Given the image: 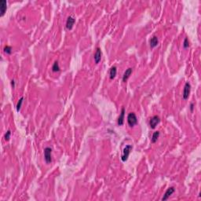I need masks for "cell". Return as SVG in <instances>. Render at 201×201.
<instances>
[{
    "instance_id": "cell-11",
    "label": "cell",
    "mask_w": 201,
    "mask_h": 201,
    "mask_svg": "<svg viewBox=\"0 0 201 201\" xmlns=\"http://www.w3.org/2000/svg\"><path fill=\"white\" fill-rule=\"evenodd\" d=\"M124 114H125V109L124 108H122V111H121V113H120V116L118 119V125L119 126H123V123H124Z\"/></svg>"
},
{
    "instance_id": "cell-12",
    "label": "cell",
    "mask_w": 201,
    "mask_h": 201,
    "mask_svg": "<svg viewBox=\"0 0 201 201\" xmlns=\"http://www.w3.org/2000/svg\"><path fill=\"white\" fill-rule=\"evenodd\" d=\"M149 43H150V46H151V48H154V47H156V46L158 45V43H159L158 38H157L156 36H153V37L150 39Z\"/></svg>"
},
{
    "instance_id": "cell-13",
    "label": "cell",
    "mask_w": 201,
    "mask_h": 201,
    "mask_svg": "<svg viewBox=\"0 0 201 201\" xmlns=\"http://www.w3.org/2000/svg\"><path fill=\"white\" fill-rule=\"evenodd\" d=\"M116 73H117V68L116 66H113L110 69V72H109V75H110V79H113L116 75Z\"/></svg>"
},
{
    "instance_id": "cell-17",
    "label": "cell",
    "mask_w": 201,
    "mask_h": 201,
    "mask_svg": "<svg viewBox=\"0 0 201 201\" xmlns=\"http://www.w3.org/2000/svg\"><path fill=\"white\" fill-rule=\"evenodd\" d=\"M4 52L6 53V54H11V53H12V48H11V46H6L5 47H4Z\"/></svg>"
},
{
    "instance_id": "cell-4",
    "label": "cell",
    "mask_w": 201,
    "mask_h": 201,
    "mask_svg": "<svg viewBox=\"0 0 201 201\" xmlns=\"http://www.w3.org/2000/svg\"><path fill=\"white\" fill-rule=\"evenodd\" d=\"M190 92H191V85H190L189 82H186L185 84L184 90H183V93H182V97H183L184 100H187L188 98Z\"/></svg>"
},
{
    "instance_id": "cell-8",
    "label": "cell",
    "mask_w": 201,
    "mask_h": 201,
    "mask_svg": "<svg viewBox=\"0 0 201 201\" xmlns=\"http://www.w3.org/2000/svg\"><path fill=\"white\" fill-rule=\"evenodd\" d=\"M75 20L72 17H68L66 21V28L68 30H72L73 28V25L75 24Z\"/></svg>"
},
{
    "instance_id": "cell-6",
    "label": "cell",
    "mask_w": 201,
    "mask_h": 201,
    "mask_svg": "<svg viewBox=\"0 0 201 201\" xmlns=\"http://www.w3.org/2000/svg\"><path fill=\"white\" fill-rule=\"evenodd\" d=\"M7 10V2L6 0H0V16L3 17Z\"/></svg>"
},
{
    "instance_id": "cell-18",
    "label": "cell",
    "mask_w": 201,
    "mask_h": 201,
    "mask_svg": "<svg viewBox=\"0 0 201 201\" xmlns=\"http://www.w3.org/2000/svg\"><path fill=\"white\" fill-rule=\"evenodd\" d=\"M10 137H11V131L9 130V131H7V133L5 134V135H4V139L8 141L10 139Z\"/></svg>"
},
{
    "instance_id": "cell-10",
    "label": "cell",
    "mask_w": 201,
    "mask_h": 201,
    "mask_svg": "<svg viewBox=\"0 0 201 201\" xmlns=\"http://www.w3.org/2000/svg\"><path fill=\"white\" fill-rule=\"evenodd\" d=\"M133 72V69L131 68H129L126 70V72H124L123 75V82H127V80L129 79V77L131 76V73Z\"/></svg>"
},
{
    "instance_id": "cell-7",
    "label": "cell",
    "mask_w": 201,
    "mask_h": 201,
    "mask_svg": "<svg viewBox=\"0 0 201 201\" xmlns=\"http://www.w3.org/2000/svg\"><path fill=\"white\" fill-rule=\"evenodd\" d=\"M174 191H175V189H174V187H170L169 188H167V191H166V192H165V194L163 195V197L162 198V200H163V201L167 200V199L174 192Z\"/></svg>"
},
{
    "instance_id": "cell-21",
    "label": "cell",
    "mask_w": 201,
    "mask_h": 201,
    "mask_svg": "<svg viewBox=\"0 0 201 201\" xmlns=\"http://www.w3.org/2000/svg\"><path fill=\"white\" fill-rule=\"evenodd\" d=\"M193 108H194V105H193V104L192 103V104L190 105V110H191V112L193 111Z\"/></svg>"
},
{
    "instance_id": "cell-14",
    "label": "cell",
    "mask_w": 201,
    "mask_h": 201,
    "mask_svg": "<svg viewBox=\"0 0 201 201\" xmlns=\"http://www.w3.org/2000/svg\"><path fill=\"white\" fill-rule=\"evenodd\" d=\"M159 137V131H155L152 134V142L156 143Z\"/></svg>"
},
{
    "instance_id": "cell-2",
    "label": "cell",
    "mask_w": 201,
    "mask_h": 201,
    "mask_svg": "<svg viewBox=\"0 0 201 201\" xmlns=\"http://www.w3.org/2000/svg\"><path fill=\"white\" fill-rule=\"evenodd\" d=\"M132 145H126V147L123 149V155L121 156V159L123 162H126L127 159H128V157H129V155L131 153V151L132 150Z\"/></svg>"
},
{
    "instance_id": "cell-5",
    "label": "cell",
    "mask_w": 201,
    "mask_h": 201,
    "mask_svg": "<svg viewBox=\"0 0 201 201\" xmlns=\"http://www.w3.org/2000/svg\"><path fill=\"white\" fill-rule=\"evenodd\" d=\"M159 122H160L159 117L158 116H154L149 120V126L152 129H155L156 126L159 123Z\"/></svg>"
},
{
    "instance_id": "cell-16",
    "label": "cell",
    "mask_w": 201,
    "mask_h": 201,
    "mask_svg": "<svg viewBox=\"0 0 201 201\" xmlns=\"http://www.w3.org/2000/svg\"><path fill=\"white\" fill-rule=\"evenodd\" d=\"M23 100H24V97H21V98L19 99V100H18L16 108H17V112H19L20 109H21V105H22V103H23Z\"/></svg>"
},
{
    "instance_id": "cell-19",
    "label": "cell",
    "mask_w": 201,
    "mask_h": 201,
    "mask_svg": "<svg viewBox=\"0 0 201 201\" xmlns=\"http://www.w3.org/2000/svg\"><path fill=\"white\" fill-rule=\"evenodd\" d=\"M183 46H184L185 49H186V48H188V47L189 46V42H188V38H185V40H184V42H183Z\"/></svg>"
},
{
    "instance_id": "cell-9",
    "label": "cell",
    "mask_w": 201,
    "mask_h": 201,
    "mask_svg": "<svg viewBox=\"0 0 201 201\" xmlns=\"http://www.w3.org/2000/svg\"><path fill=\"white\" fill-rule=\"evenodd\" d=\"M100 59H102V51H100V48H97L95 54H94V61L96 64H98L100 61Z\"/></svg>"
},
{
    "instance_id": "cell-1",
    "label": "cell",
    "mask_w": 201,
    "mask_h": 201,
    "mask_svg": "<svg viewBox=\"0 0 201 201\" xmlns=\"http://www.w3.org/2000/svg\"><path fill=\"white\" fill-rule=\"evenodd\" d=\"M127 123L131 127H133L138 123V118L134 113H131L127 116Z\"/></svg>"
},
{
    "instance_id": "cell-20",
    "label": "cell",
    "mask_w": 201,
    "mask_h": 201,
    "mask_svg": "<svg viewBox=\"0 0 201 201\" xmlns=\"http://www.w3.org/2000/svg\"><path fill=\"white\" fill-rule=\"evenodd\" d=\"M11 85H12L13 88L15 87V82H14V80H12V81H11Z\"/></svg>"
},
{
    "instance_id": "cell-15",
    "label": "cell",
    "mask_w": 201,
    "mask_h": 201,
    "mask_svg": "<svg viewBox=\"0 0 201 201\" xmlns=\"http://www.w3.org/2000/svg\"><path fill=\"white\" fill-rule=\"evenodd\" d=\"M52 70L53 72H59L60 71V66H59V64L57 61H55L53 64V67H52Z\"/></svg>"
},
{
    "instance_id": "cell-3",
    "label": "cell",
    "mask_w": 201,
    "mask_h": 201,
    "mask_svg": "<svg viewBox=\"0 0 201 201\" xmlns=\"http://www.w3.org/2000/svg\"><path fill=\"white\" fill-rule=\"evenodd\" d=\"M52 149L51 148L46 147L44 149V159L47 163H50L52 162Z\"/></svg>"
}]
</instances>
